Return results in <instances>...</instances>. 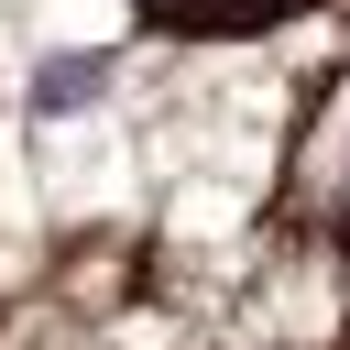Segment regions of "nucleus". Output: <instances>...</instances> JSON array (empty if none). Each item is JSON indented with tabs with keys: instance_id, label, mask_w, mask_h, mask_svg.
<instances>
[{
	"instance_id": "f257e3e1",
	"label": "nucleus",
	"mask_w": 350,
	"mask_h": 350,
	"mask_svg": "<svg viewBox=\"0 0 350 350\" xmlns=\"http://www.w3.org/2000/svg\"><path fill=\"white\" fill-rule=\"evenodd\" d=\"M88 77H98V66H88V55H66V66H44V98L66 109V98H88Z\"/></svg>"
}]
</instances>
